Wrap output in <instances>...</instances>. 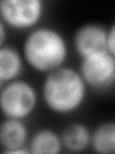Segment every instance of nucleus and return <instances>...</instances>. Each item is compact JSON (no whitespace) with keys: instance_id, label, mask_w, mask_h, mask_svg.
Instances as JSON below:
<instances>
[{"instance_id":"obj_1","label":"nucleus","mask_w":115,"mask_h":154,"mask_svg":"<svg viewBox=\"0 0 115 154\" xmlns=\"http://www.w3.org/2000/svg\"><path fill=\"white\" fill-rule=\"evenodd\" d=\"M87 86L78 70L61 66L47 73L41 95L47 108L58 115H69L83 106Z\"/></svg>"},{"instance_id":"obj_2","label":"nucleus","mask_w":115,"mask_h":154,"mask_svg":"<svg viewBox=\"0 0 115 154\" xmlns=\"http://www.w3.org/2000/svg\"><path fill=\"white\" fill-rule=\"evenodd\" d=\"M22 56L33 69L49 73L63 66L68 57V43L60 31L40 26L33 29L25 38Z\"/></svg>"},{"instance_id":"obj_3","label":"nucleus","mask_w":115,"mask_h":154,"mask_svg":"<svg viewBox=\"0 0 115 154\" xmlns=\"http://www.w3.org/2000/svg\"><path fill=\"white\" fill-rule=\"evenodd\" d=\"M37 102L36 88L25 80L10 81L0 91V112L5 119L24 120L34 113Z\"/></svg>"},{"instance_id":"obj_4","label":"nucleus","mask_w":115,"mask_h":154,"mask_svg":"<svg viewBox=\"0 0 115 154\" xmlns=\"http://www.w3.org/2000/svg\"><path fill=\"white\" fill-rule=\"evenodd\" d=\"M42 0H1L0 17L6 26L17 30L34 28L44 14Z\"/></svg>"},{"instance_id":"obj_5","label":"nucleus","mask_w":115,"mask_h":154,"mask_svg":"<svg viewBox=\"0 0 115 154\" xmlns=\"http://www.w3.org/2000/svg\"><path fill=\"white\" fill-rule=\"evenodd\" d=\"M78 71L87 87L97 91L108 90L115 82V56L100 53L83 58Z\"/></svg>"},{"instance_id":"obj_6","label":"nucleus","mask_w":115,"mask_h":154,"mask_svg":"<svg viewBox=\"0 0 115 154\" xmlns=\"http://www.w3.org/2000/svg\"><path fill=\"white\" fill-rule=\"evenodd\" d=\"M108 30V28L99 23H85L77 29L73 46L81 59L100 53H109L107 45Z\"/></svg>"},{"instance_id":"obj_7","label":"nucleus","mask_w":115,"mask_h":154,"mask_svg":"<svg viewBox=\"0 0 115 154\" xmlns=\"http://www.w3.org/2000/svg\"><path fill=\"white\" fill-rule=\"evenodd\" d=\"M29 131L24 120L5 119L0 123V146L3 153L8 154L16 148L27 147Z\"/></svg>"},{"instance_id":"obj_8","label":"nucleus","mask_w":115,"mask_h":154,"mask_svg":"<svg viewBox=\"0 0 115 154\" xmlns=\"http://www.w3.org/2000/svg\"><path fill=\"white\" fill-rule=\"evenodd\" d=\"M61 146L71 152H81L90 146L91 130L81 122H72L62 129L60 135Z\"/></svg>"},{"instance_id":"obj_9","label":"nucleus","mask_w":115,"mask_h":154,"mask_svg":"<svg viewBox=\"0 0 115 154\" xmlns=\"http://www.w3.org/2000/svg\"><path fill=\"white\" fill-rule=\"evenodd\" d=\"M24 67L23 56L13 46L0 47V80L3 83L17 79Z\"/></svg>"},{"instance_id":"obj_10","label":"nucleus","mask_w":115,"mask_h":154,"mask_svg":"<svg viewBox=\"0 0 115 154\" xmlns=\"http://www.w3.org/2000/svg\"><path fill=\"white\" fill-rule=\"evenodd\" d=\"M27 148L33 154H58L62 146L59 134L52 129L43 128L32 135Z\"/></svg>"},{"instance_id":"obj_11","label":"nucleus","mask_w":115,"mask_h":154,"mask_svg":"<svg viewBox=\"0 0 115 154\" xmlns=\"http://www.w3.org/2000/svg\"><path fill=\"white\" fill-rule=\"evenodd\" d=\"M90 146L97 153L112 154L115 151V123L107 120L91 131Z\"/></svg>"},{"instance_id":"obj_12","label":"nucleus","mask_w":115,"mask_h":154,"mask_svg":"<svg viewBox=\"0 0 115 154\" xmlns=\"http://www.w3.org/2000/svg\"><path fill=\"white\" fill-rule=\"evenodd\" d=\"M108 50L111 55L115 56V24L113 23L108 30L107 37Z\"/></svg>"},{"instance_id":"obj_13","label":"nucleus","mask_w":115,"mask_h":154,"mask_svg":"<svg viewBox=\"0 0 115 154\" xmlns=\"http://www.w3.org/2000/svg\"><path fill=\"white\" fill-rule=\"evenodd\" d=\"M7 38V29L4 22L0 19V47L5 45Z\"/></svg>"},{"instance_id":"obj_14","label":"nucleus","mask_w":115,"mask_h":154,"mask_svg":"<svg viewBox=\"0 0 115 154\" xmlns=\"http://www.w3.org/2000/svg\"><path fill=\"white\" fill-rule=\"evenodd\" d=\"M3 86H4V83H3L1 80H0V91H1V89L3 88Z\"/></svg>"}]
</instances>
